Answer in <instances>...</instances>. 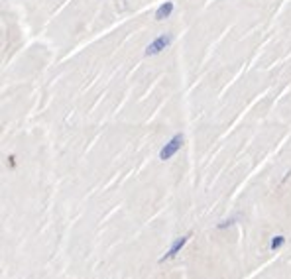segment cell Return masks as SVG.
<instances>
[{
	"label": "cell",
	"instance_id": "1",
	"mask_svg": "<svg viewBox=\"0 0 291 279\" xmlns=\"http://www.w3.org/2000/svg\"><path fill=\"white\" fill-rule=\"evenodd\" d=\"M183 142H185V136L179 132V134H175L169 142H167L166 146L160 150V160L162 161H167V160H171L181 148H183Z\"/></svg>",
	"mask_w": 291,
	"mask_h": 279
},
{
	"label": "cell",
	"instance_id": "2",
	"mask_svg": "<svg viewBox=\"0 0 291 279\" xmlns=\"http://www.w3.org/2000/svg\"><path fill=\"white\" fill-rule=\"evenodd\" d=\"M171 43V36H167V34H162V36H158L156 40H152L148 43V47H146V55L148 57H152V55H158V53H162L164 49H166L167 45Z\"/></svg>",
	"mask_w": 291,
	"mask_h": 279
},
{
	"label": "cell",
	"instance_id": "3",
	"mask_svg": "<svg viewBox=\"0 0 291 279\" xmlns=\"http://www.w3.org/2000/svg\"><path fill=\"white\" fill-rule=\"evenodd\" d=\"M189 238H191V234H185V236H179V238L173 240V244L169 246V250H167L166 254L160 258V264H164V262H167V260H173V258L185 248V244L189 242Z\"/></svg>",
	"mask_w": 291,
	"mask_h": 279
},
{
	"label": "cell",
	"instance_id": "4",
	"mask_svg": "<svg viewBox=\"0 0 291 279\" xmlns=\"http://www.w3.org/2000/svg\"><path fill=\"white\" fill-rule=\"evenodd\" d=\"M173 10H175V4L173 2H164V4H160L158 6V10H156V20H166L169 18L171 14H173Z\"/></svg>",
	"mask_w": 291,
	"mask_h": 279
},
{
	"label": "cell",
	"instance_id": "5",
	"mask_svg": "<svg viewBox=\"0 0 291 279\" xmlns=\"http://www.w3.org/2000/svg\"><path fill=\"white\" fill-rule=\"evenodd\" d=\"M284 244H286V236L278 234V236H274L272 242H270V250H272V252H278L280 248H284Z\"/></svg>",
	"mask_w": 291,
	"mask_h": 279
},
{
	"label": "cell",
	"instance_id": "6",
	"mask_svg": "<svg viewBox=\"0 0 291 279\" xmlns=\"http://www.w3.org/2000/svg\"><path fill=\"white\" fill-rule=\"evenodd\" d=\"M234 222H236V216H232V218H228V220H222V222H218V224H216V228H218V230H224V228L232 226Z\"/></svg>",
	"mask_w": 291,
	"mask_h": 279
}]
</instances>
